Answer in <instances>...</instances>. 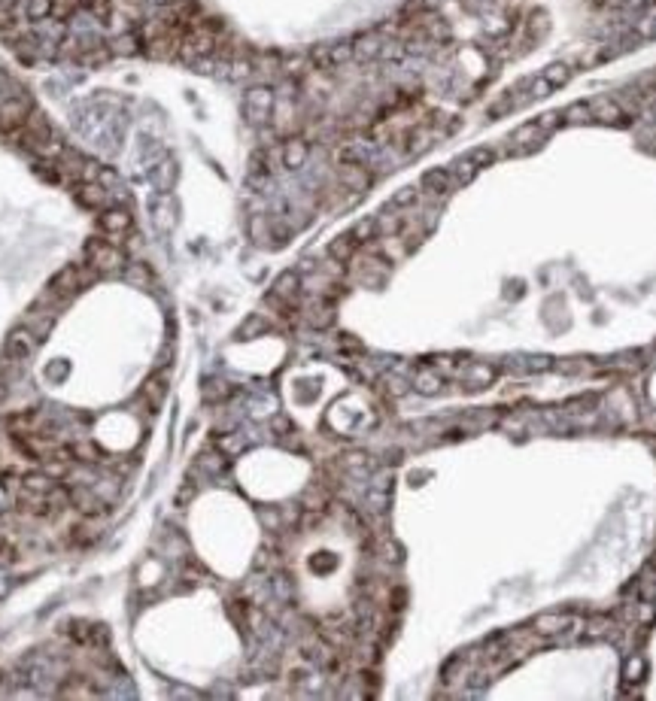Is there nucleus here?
<instances>
[{"label": "nucleus", "instance_id": "obj_18", "mask_svg": "<svg viewBox=\"0 0 656 701\" xmlns=\"http://www.w3.org/2000/svg\"><path fill=\"white\" fill-rule=\"evenodd\" d=\"M165 395H167V383L161 380L158 373H153V377H149L143 385H140V398L149 404V410H158L161 401H165Z\"/></svg>", "mask_w": 656, "mask_h": 701}, {"label": "nucleus", "instance_id": "obj_12", "mask_svg": "<svg viewBox=\"0 0 656 701\" xmlns=\"http://www.w3.org/2000/svg\"><path fill=\"white\" fill-rule=\"evenodd\" d=\"M547 137H550L547 131H541L538 121L532 119V121H526V125H520L517 131H513V134H511V143L520 146V152H529V149H538Z\"/></svg>", "mask_w": 656, "mask_h": 701}, {"label": "nucleus", "instance_id": "obj_28", "mask_svg": "<svg viewBox=\"0 0 656 701\" xmlns=\"http://www.w3.org/2000/svg\"><path fill=\"white\" fill-rule=\"evenodd\" d=\"M465 155L483 170V167H489L492 161H496V149H492V146H474L471 152H465Z\"/></svg>", "mask_w": 656, "mask_h": 701}, {"label": "nucleus", "instance_id": "obj_29", "mask_svg": "<svg viewBox=\"0 0 656 701\" xmlns=\"http://www.w3.org/2000/svg\"><path fill=\"white\" fill-rule=\"evenodd\" d=\"M328 61H331V67L352 61V43H335V46H328Z\"/></svg>", "mask_w": 656, "mask_h": 701}, {"label": "nucleus", "instance_id": "obj_5", "mask_svg": "<svg viewBox=\"0 0 656 701\" xmlns=\"http://www.w3.org/2000/svg\"><path fill=\"white\" fill-rule=\"evenodd\" d=\"M73 191H76V200L79 204H85V207H92V210H107L109 204H113V198H109V191L100 186V182L95 179V182H73Z\"/></svg>", "mask_w": 656, "mask_h": 701}, {"label": "nucleus", "instance_id": "obj_24", "mask_svg": "<svg viewBox=\"0 0 656 701\" xmlns=\"http://www.w3.org/2000/svg\"><path fill=\"white\" fill-rule=\"evenodd\" d=\"M413 389L422 392V395H435L443 389V377L441 373H431V371H419L417 377H413Z\"/></svg>", "mask_w": 656, "mask_h": 701}, {"label": "nucleus", "instance_id": "obj_32", "mask_svg": "<svg viewBox=\"0 0 656 701\" xmlns=\"http://www.w3.org/2000/svg\"><path fill=\"white\" fill-rule=\"evenodd\" d=\"M487 4H489V0H487Z\"/></svg>", "mask_w": 656, "mask_h": 701}, {"label": "nucleus", "instance_id": "obj_14", "mask_svg": "<svg viewBox=\"0 0 656 701\" xmlns=\"http://www.w3.org/2000/svg\"><path fill=\"white\" fill-rule=\"evenodd\" d=\"M419 188L426 191V195H447V191L453 188V174H450V167H431V170H426L422 174V179H419Z\"/></svg>", "mask_w": 656, "mask_h": 701}, {"label": "nucleus", "instance_id": "obj_21", "mask_svg": "<svg viewBox=\"0 0 656 701\" xmlns=\"http://www.w3.org/2000/svg\"><path fill=\"white\" fill-rule=\"evenodd\" d=\"M450 174H453V186H465V182H471L474 176L480 174V167L474 164L468 155H462V158H456L450 164Z\"/></svg>", "mask_w": 656, "mask_h": 701}, {"label": "nucleus", "instance_id": "obj_16", "mask_svg": "<svg viewBox=\"0 0 656 701\" xmlns=\"http://www.w3.org/2000/svg\"><path fill=\"white\" fill-rule=\"evenodd\" d=\"M359 249H362V246H359L356 240H352V234L347 231V234H338V237L328 243V258L338 261V264H347V261L356 258Z\"/></svg>", "mask_w": 656, "mask_h": 701}, {"label": "nucleus", "instance_id": "obj_26", "mask_svg": "<svg viewBox=\"0 0 656 701\" xmlns=\"http://www.w3.org/2000/svg\"><path fill=\"white\" fill-rule=\"evenodd\" d=\"M22 489H28V492H40V495H49L55 489V483H52V477L49 474H25L22 477Z\"/></svg>", "mask_w": 656, "mask_h": 701}, {"label": "nucleus", "instance_id": "obj_7", "mask_svg": "<svg viewBox=\"0 0 656 701\" xmlns=\"http://www.w3.org/2000/svg\"><path fill=\"white\" fill-rule=\"evenodd\" d=\"M338 179L344 182V188L352 191V195H362V191L371 188V182H374L368 164H340L338 167Z\"/></svg>", "mask_w": 656, "mask_h": 701}, {"label": "nucleus", "instance_id": "obj_19", "mask_svg": "<svg viewBox=\"0 0 656 701\" xmlns=\"http://www.w3.org/2000/svg\"><path fill=\"white\" fill-rule=\"evenodd\" d=\"M562 121L565 125H587V121H592L590 100H574V104H568L562 109Z\"/></svg>", "mask_w": 656, "mask_h": 701}, {"label": "nucleus", "instance_id": "obj_17", "mask_svg": "<svg viewBox=\"0 0 656 701\" xmlns=\"http://www.w3.org/2000/svg\"><path fill=\"white\" fill-rule=\"evenodd\" d=\"M459 377L468 389H480V385H489L496 380V368H489V364H468V368L459 371Z\"/></svg>", "mask_w": 656, "mask_h": 701}, {"label": "nucleus", "instance_id": "obj_27", "mask_svg": "<svg viewBox=\"0 0 656 701\" xmlns=\"http://www.w3.org/2000/svg\"><path fill=\"white\" fill-rule=\"evenodd\" d=\"M553 91H556V88H553L547 79L538 73V76H535L532 83H529V88H526V95H523V100H544V97H550Z\"/></svg>", "mask_w": 656, "mask_h": 701}, {"label": "nucleus", "instance_id": "obj_22", "mask_svg": "<svg viewBox=\"0 0 656 701\" xmlns=\"http://www.w3.org/2000/svg\"><path fill=\"white\" fill-rule=\"evenodd\" d=\"M417 200H419V188H417V186H405V188H398L395 195L389 198L386 210H389V212H398V210H410V207H417Z\"/></svg>", "mask_w": 656, "mask_h": 701}, {"label": "nucleus", "instance_id": "obj_15", "mask_svg": "<svg viewBox=\"0 0 656 701\" xmlns=\"http://www.w3.org/2000/svg\"><path fill=\"white\" fill-rule=\"evenodd\" d=\"M298 289H301V273H298V270H282L280 277L274 280V286H270V298L286 301V304H295Z\"/></svg>", "mask_w": 656, "mask_h": 701}, {"label": "nucleus", "instance_id": "obj_1", "mask_svg": "<svg viewBox=\"0 0 656 701\" xmlns=\"http://www.w3.org/2000/svg\"><path fill=\"white\" fill-rule=\"evenodd\" d=\"M85 258L92 268H97L100 277H116V273H125V268H128L125 249L116 246V243H109L104 234L85 243Z\"/></svg>", "mask_w": 656, "mask_h": 701}, {"label": "nucleus", "instance_id": "obj_3", "mask_svg": "<svg viewBox=\"0 0 656 701\" xmlns=\"http://www.w3.org/2000/svg\"><path fill=\"white\" fill-rule=\"evenodd\" d=\"M274 113V88L270 85H252L244 97V116L249 125H265Z\"/></svg>", "mask_w": 656, "mask_h": 701}, {"label": "nucleus", "instance_id": "obj_10", "mask_svg": "<svg viewBox=\"0 0 656 701\" xmlns=\"http://www.w3.org/2000/svg\"><path fill=\"white\" fill-rule=\"evenodd\" d=\"M590 107H592V121H602V125H626V113L614 97H595V100H590Z\"/></svg>", "mask_w": 656, "mask_h": 701}, {"label": "nucleus", "instance_id": "obj_4", "mask_svg": "<svg viewBox=\"0 0 656 701\" xmlns=\"http://www.w3.org/2000/svg\"><path fill=\"white\" fill-rule=\"evenodd\" d=\"M79 289H83V282H79V264H67V268L58 270L52 277V282H49V298L64 301L70 294H76Z\"/></svg>", "mask_w": 656, "mask_h": 701}, {"label": "nucleus", "instance_id": "obj_30", "mask_svg": "<svg viewBox=\"0 0 656 701\" xmlns=\"http://www.w3.org/2000/svg\"><path fill=\"white\" fill-rule=\"evenodd\" d=\"M125 277L128 280H134V282H149V270H146V264H131V268H125Z\"/></svg>", "mask_w": 656, "mask_h": 701}, {"label": "nucleus", "instance_id": "obj_6", "mask_svg": "<svg viewBox=\"0 0 656 701\" xmlns=\"http://www.w3.org/2000/svg\"><path fill=\"white\" fill-rule=\"evenodd\" d=\"M34 349H37V334L28 328V325H22V328H16L13 334H9V340H6V359L25 361Z\"/></svg>", "mask_w": 656, "mask_h": 701}, {"label": "nucleus", "instance_id": "obj_9", "mask_svg": "<svg viewBox=\"0 0 656 701\" xmlns=\"http://www.w3.org/2000/svg\"><path fill=\"white\" fill-rule=\"evenodd\" d=\"M574 625L578 623H574V616H568V613H544V616L535 619V632L541 637H559L565 632H571Z\"/></svg>", "mask_w": 656, "mask_h": 701}, {"label": "nucleus", "instance_id": "obj_8", "mask_svg": "<svg viewBox=\"0 0 656 701\" xmlns=\"http://www.w3.org/2000/svg\"><path fill=\"white\" fill-rule=\"evenodd\" d=\"M280 158H282V167L286 170H301L310 158V143L304 137H289L286 143H282Z\"/></svg>", "mask_w": 656, "mask_h": 701}, {"label": "nucleus", "instance_id": "obj_20", "mask_svg": "<svg viewBox=\"0 0 656 701\" xmlns=\"http://www.w3.org/2000/svg\"><path fill=\"white\" fill-rule=\"evenodd\" d=\"M350 234H352V240H356L359 246H365V243H371L374 237H380V225H377V216H365V219H359L356 225L350 228Z\"/></svg>", "mask_w": 656, "mask_h": 701}, {"label": "nucleus", "instance_id": "obj_2", "mask_svg": "<svg viewBox=\"0 0 656 701\" xmlns=\"http://www.w3.org/2000/svg\"><path fill=\"white\" fill-rule=\"evenodd\" d=\"M131 225H134V219H131V212L125 207L109 204L107 210L97 212V231L104 234L109 243H116V246H122V240L128 237Z\"/></svg>", "mask_w": 656, "mask_h": 701}, {"label": "nucleus", "instance_id": "obj_23", "mask_svg": "<svg viewBox=\"0 0 656 701\" xmlns=\"http://www.w3.org/2000/svg\"><path fill=\"white\" fill-rule=\"evenodd\" d=\"M541 76L547 79V83H550L553 88H562V85L571 79V67L565 64V61H553V64H547V67L541 70Z\"/></svg>", "mask_w": 656, "mask_h": 701}, {"label": "nucleus", "instance_id": "obj_11", "mask_svg": "<svg viewBox=\"0 0 656 701\" xmlns=\"http://www.w3.org/2000/svg\"><path fill=\"white\" fill-rule=\"evenodd\" d=\"M109 49H113V55H137L140 49H146V40L140 34V28H125L109 40Z\"/></svg>", "mask_w": 656, "mask_h": 701}, {"label": "nucleus", "instance_id": "obj_31", "mask_svg": "<svg viewBox=\"0 0 656 701\" xmlns=\"http://www.w3.org/2000/svg\"><path fill=\"white\" fill-rule=\"evenodd\" d=\"M535 121H538V128H541V131H547V134H550V131H553V128H556L559 121H562V109H559V113H544V116H538Z\"/></svg>", "mask_w": 656, "mask_h": 701}, {"label": "nucleus", "instance_id": "obj_13", "mask_svg": "<svg viewBox=\"0 0 656 701\" xmlns=\"http://www.w3.org/2000/svg\"><path fill=\"white\" fill-rule=\"evenodd\" d=\"M383 34L380 30H368V34H362V37H356L352 40V58H359V61H374V58H380V52H383Z\"/></svg>", "mask_w": 656, "mask_h": 701}, {"label": "nucleus", "instance_id": "obj_25", "mask_svg": "<svg viewBox=\"0 0 656 701\" xmlns=\"http://www.w3.org/2000/svg\"><path fill=\"white\" fill-rule=\"evenodd\" d=\"M25 16L31 22H43V18H52V9H55V0H25Z\"/></svg>", "mask_w": 656, "mask_h": 701}]
</instances>
